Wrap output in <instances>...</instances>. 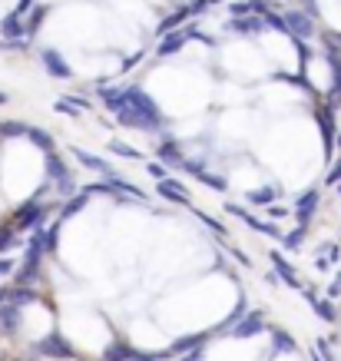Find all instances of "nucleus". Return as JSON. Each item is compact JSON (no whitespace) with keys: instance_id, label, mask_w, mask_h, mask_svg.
Listing matches in <instances>:
<instances>
[{"instance_id":"b1692460","label":"nucleus","mask_w":341,"mask_h":361,"mask_svg":"<svg viewBox=\"0 0 341 361\" xmlns=\"http://www.w3.org/2000/svg\"><path fill=\"white\" fill-rule=\"evenodd\" d=\"M262 216L268 222H278V219H292V206H282V202H272V206L262 209Z\"/></svg>"},{"instance_id":"f8f14e48","label":"nucleus","mask_w":341,"mask_h":361,"mask_svg":"<svg viewBox=\"0 0 341 361\" xmlns=\"http://www.w3.org/2000/svg\"><path fill=\"white\" fill-rule=\"evenodd\" d=\"M89 199H93V196L80 186V192H73L70 199H63V202H60V209H56V219L66 222V219H77V216H83V212L89 209Z\"/></svg>"},{"instance_id":"2f4dec72","label":"nucleus","mask_w":341,"mask_h":361,"mask_svg":"<svg viewBox=\"0 0 341 361\" xmlns=\"http://www.w3.org/2000/svg\"><path fill=\"white\" fill-rule=\"evenodd\" d=\"M335 146H338V149H341V130H338V136H335Z\"/></svg>"},{"instance_id":"7ed1b4c3","label":"nucleus","mask_w":341,"mask_h":361,"mask_svg":"<svg viewBox=\"0 0 341 361\" xmlns=\"http://www.w3.org/2000/svg\"><path fill=\"white\" fill-rule=\"evenodd\" d=\"M225 212H229V216H235V219L242 222L245 229L259 232V235H268V239H275V242L282 239V232H285L282 226H278V222H268L265 216H255L249 206H242V202H232V199L225 202Z\"/></svg>"},{"instance_id":"9b49d317","label":"nucleus","mask_w":341,"mask_h":361,"mask_svg":"<svg viewBox=\"0 0 341 361\" xmlns=\"http://www.w3.org/2000/svg\"><path fill=\"white\" fill-rule=\"evenodd\" d=\"M282 23H285L288 37H298V40H309V37H315V23H311L309 13L285 11V13H282Z\"/></svg>"},{"instance_id":"c756f323","label":"nucleus","mask_w":341,"mask_h":361,"mask_svg":"<svg viewBox=\"0 0 341 361\" xmlns=\"http://www.w3.org/2000/svg\"><path fill=\"white\" fill-rule=\"evenodd\" d=\"M30 7H33V0H17L13 13H17V17H27V13H30Z\"/></svg>"},{"instance_id":"2eb2a0df","label":"nucleus","mask_w":341,"mask_h":361,"mask_svg":"<svg viewBox=\"0 0 341 361\" xmlns=\"http://www.w3.org/2000/svg\"><path fill=\"white\" fill-rule=\"evenodd\" d=\"M285 196V186H278V183H272V186H259V189H245V202L249 206H272V202H278V199Z\"/></svg>"},{"instance_id":"6e6552de","label":"nucleus","mask_w":341,"mask_h":361,"mask_svg":"<svg viewBox=\"0 0 341 361\" xmlns=\"http://www.w3.org/2000/svg\"><path fill=\"white\" fill-rule=\"evenodd\" d=\"M212 341V331H192V335H179L176 341H169L166 345V355L169 358H179V355H189V351L196 348H206Z\"/></svg>"},{"instance_id":"39448f33","label":"nucleus","mask_w":341,"mask_h":361,"mask_svg":"<svg viewBox=\"0 0 341 361\" xmlns=\"http://www.w3.org/2000/svg\"><path fill=\"white\" fill-rule=\"evenodd\" d=\"M262 331H268V322H265V312L262 308H249V312H245L242 318H239V322H235V325H232V338L235 341H249V338H259V335H262Z\"/></svg>"},{"instance_id":"c85d7f7f","label":"nucleus","mask_w":341,"mask_h":361,"mask_svg":"<svg viewBox=\"0 0 341 361\" xmlns=\"http://www.w3.org/2000/svg\"><path fill=\"white\" fill-rule=\"evenodd\" d=\"M179 361H206V348H196L189 355H179Z\"/></svg>"},{"instance_id":"aec40b11","label":"nucleus","mask_w":341,"mask_h":361,"mask_svg":"<svg viewBox=\"0 0 341 361\" xmlns=\"http://www.w3.org/2000/svg\"><path fill=\"white\" fill-rule=\"evenodd\" d=\"M0 37L4 40H27V33H23V17H17V13H7L4 20H0Z\"/></svg>"},{"instance_id":"a878e982","label":"nucleus","mask_w":341,"mask_h":361,"mask_svg":"<svg viewBox=\"0 0 341 361\" xmlns=\"http://www.w3.org/2000/svg\"><path fill=\"white\" fill-rule=\"evenodd\" d=\"M341 183V156L338 159H331V166H328V176H325V183L321 186H328V189H335Z\"/></svg>"},{"instance_id":"4be33fe9","label":"nucleus","mask_w":341,"mask_h":361,"mask_svg":"<svg viewBox=\"0 0 341 361\" xmlns=\"http://www.w3.org/2000/svg\"><path fill=\"white\" fill-rule=\"evenodd\" d=\"M110 146V153H116L120 159H130V163H143L146 156H143V149H136L132 142H123V140H110L106 142Z\"/></svg>"},{"instance_id":"f3484780","label":"nucleus","mask_w":341,"mask_h":361,"mask_svg":"<svg viewBox=\"0 0 341 361\" xmlns=\"http://www.w3.org/2000/svg\"><path fill=\"white\" fill-rule=\"evenodd\" d=\"M23 140L30 142L37 153H56V136L50 130H44V126H27V136Z\"/></svg>"},{"instance_id":"cd10ccee","label":"nucleus","mask_w":341,"mask_h":361,"mask_svg":"<svg viewBox=\"0 0 341 361\" xmlns=\"http://www.w3.org/2000/svg\"><path fill=\"white\" fill-rule=\"evenodd\" d=\"M17 272V259L13 255H0V279H11Z\"/></svg>"},{"instance_id":"423d86ee","label":"nucleus","mask_w":341,"mask_h":361,"mask_svg":"<svg viewBox=\"0 0 341 361\" xmlns=\"http://www.w3.org/2000/svg\"><path fill=\"white\" fill-rule=\"evenodd\" d=\"M318 206H321V189L318 186L305 189V192L295 199V206H292V219H295V226H305V229H309L311 219L318 216Z\"/></svg>"},{"instance_id":"20e7f679","label":"nucleus","mask_w":341,"mask_h":361,"mask_svg":"<svg viewBox=\"0 0 341 361\" xmlns=\"http://www.w3.org/2000/svg\"><path fill=\"white\" fill-rule=\"evenodd\" d=\"M311 123L318 126L321 133V146H325V159H335V136H338V113L328 110L325 103H311Z\"/></svg>"},{"instance_id":"1a4fd4ad","label":"nucleus","mask_w":341,"mask_h":361,"mask_svg":"<svg viewBox=\"0 0 341 361\" xmlns=\"http://www.w3.org/2000/svg\"><path fill=\"white\" fill-rule=\"evenodd\" d=\"M268 259H272L275 279H278L282 285H288V288H295V292L302 288V285H305V282H302V275L295 272V265L288 262V259H285V252H282V249H272V252H268Z\"/></svg>"},{"instance_id":"5701e85b","label":"nucleus","mask_w":341,"mask_h":361,"mask_svg":"<svg viewBox=\"0 0 341 361\" xmlns=\"http://www.w3.org/2000/svg\"><path fill=\"white\" fill-rule=\"evenodd\" d=\"M305 226H295V229H288V232H282V239H278V245L285 252H298L302 245H305Z\"/></svg>"},{"instance_id":"4468645a","label":"nucleus","mask_w":341,"mask_h":361,"mask_svg":"<svg viewBox=\"0 0 341 361\" xmlns=\"http://www.w3.org/2000/svg\"><path fill=\"white\" fill-rule=\"evenodd\" d=\"M192 27H186V30H169L163 33V40H159V47H156V56H176L182 47L189 44V37H192Z\"/></svg>"},{"instance_id":"f257e3e1","label":"nucleus","mask_w":341,"mask_h":361,"mask_svg":"<svg viewBox=\"0 0 341 361\" xmlns=\"http://www.w3.org/2000/svg\"><path fill=\"white\" fill-rule=\"evenodd\" d=\"M99 106L113 113L116 126L132 133H163L166 130V113L153 99V93H146L143 87H103L99 90Z\"/></svg>"},{"instance_id":"dca6fc26","label":"nucleus","mask_w":341,"mask_h":361,"mask_svg":"<svg viewBox=\"0 0 341 361\" xmlns=\"http://www.w3.org/2000/svg\"><path fill=\"white\" fill-rule=\"evenodd\" d=\"M70 153H73V159H77L83 169H89V173H99V176H113V166L103 159V156L89 153V149H83V146H70Z\"/></svg>"},{"instance_id":"72a5a7b5","label":"nucleus","mask_w":341,"mask_h":361,"mask_svg":"<svg viewBox=\"0 0 341 361\" xmlns=\"http://www.w3.org/2000/svg\"><path fill=\"white\" fill-rule=\"evenodd\" d=\"M0 361H4V358H0Z\"/></svg>"},{"instance_id":"393cba45","label":"nucleus","mask_w":341,"mask_h":361,"mask_svg":"<svg viewBox=\"0 0 341 361\" xmlns=\"http://www.w3.org/2000/svg\"><path fill=\"white\" fill-rule=\"evenodd\" d=\"M54 110L60 113V116H70V120H80V116H83V113H80L77 106H73V99H70V97H60V99H56Z\"/></svg>"},{"instance_id":"473e14b6","label":"nucleus","mask_w":341,"mask_h":361,"mask_svg":"<svg viewBox=\"0 0 341 361\" xmlns=\"http://www.w3.org/2000/svg\"><path fill=\"white\" fill-rule=\"evenodd\" d=\"M335 189H338V199H341V183H338V186H335Z\"/></svg>"},{"instance_id":"412c9836","label":"nucleus","mask_w":341,"mask_h":361,"mask_svg":"<svg viewBox=\"0 0 341 361\" xmlns=\"http://www.w3.org/2000/svg\"><path fill=\"white\" fill-rule=\"evenodd\" d=\"M309 305L315 308V315H318L321 322H338V302H331V298H325V295H315Z\"/></svg>"},{"instance_id":"7c9ffc66","label":"nucleus","mask_w":341,"mask_h":361,"mask_svg":"<svg viewBox=\"0 0 341 361\" xmlns=\"http://www.w3.org/2000/svg\"><path fill=\"white\" fill-rule=\"evenodd\" d=\"M7 103H11V97H7V93L0 90V106H7Z\"/></svg>"},{"instance_id":"6ab92c4d","label":"nucleus","mask_w":341,"mask_h":361,"mask_svg":"<svg viewBox=\"0 0 341 361\" xmlns=\"http://www.w3.org/2000/svg\"><path fill=\"white\" fill-rule=\"evenodd\" d=\"M268 338H272V355H295L298 351L295 335L285 329H268Z\"/></svg>"},{"instance_id":"0eeeda50","label":"nucleus","mask_w":341,"mask_h":361,"mask_svg":"<svg viewBox=\"0 0 341 361\" xmlns=\"http://www.w3.org/2000/svg\"><path fill=\"white\" fill-rule=\"evenodd\" d=\"M156 196L159 199H166L169 206H192V196H189V189H186V183H179L176 176H166V179H159L156 183Z\"/></svg>"},{"instance_id":"ddd939ff","label":"nucleus","mask_w":341,"mask_h":361,"mask_svg":"<svg viewBox=\"0 0 341 361\" xmlns=\"http://www.w3.org/2000/svg\"><path fill=\"white\" fill-rule=\"evenodd\" d=\"M23 329V308L11 305V302H4L0 305V335H7V338H17Z\"/></svg>"},{"instance_id":"9d476101","label":"nucleus","mask_w":341,"mask_h":361,"mask_svg":"<svg viewBox=\"0 0 341 361\" xmlns=\"http://www.w3.org/2000/svg\"><path fill=\"white\" fill-rule=\"evenodd\" d=\"M40 63H44L46 77H54V80H70L73 77V66L66 63V56L60 54V50H54V47H44V50H40Z\"/></svg>"},{"instance_id":"bb28decb","label":"nucleus","mask_w":341,"mask_h":361,"mask_svg":"<svg viewBox=\"0 0 341 361\" xmlns=\"http://www.w3.org/2000/svg\"><path fill=\"white\" fill-rule=\"evenodd\" d=\"M143 169H146V176H149V179H166V176H169V166H163L159 159H149V163H143Z\"/></svg>"},{"instance_id":"a211bd4d","label":"nucleus","mask_w":341,"mask_h":361,"mask_svg":"<svg viewBox=\"0 0 341 361\" xmlns=\"http://www.w3.org/2000/svg\"><path fill=\"white\" fill-rule=\"evenodd\" d=\"M17 249H23V232L13 229L11 219L0 222V255H13Z\"/></svg>"},{"instance_id":"f03ea898","label":"nucleus","mask_w":341,"mask_h":361,"mask_svg":"<svg viewBox=\"0 0 341 361\" xmlns=\"http://www.w3.org/2000/svg\"><path fill=\"white\" fill-rule=\"evenodd\" d=\"M30 351L33 355H40V358H46V361H77L80 358L77 345L66 338L63 331H46L44 338L33 341Z\"/></svg>"}]
</instances>
